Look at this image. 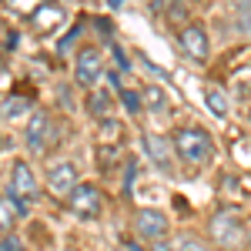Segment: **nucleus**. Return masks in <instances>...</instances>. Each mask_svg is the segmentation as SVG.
Instances as JSON below:
<instances>
[{
    "label": "nucleus",
    "instance_id": "nucleus-1",
    "mask_svg": "<svg viewBox=\"0 0 251 251\" xmlns=\"http://www.w3.org/2000/svg\"><path fill=\"white\" fill-rule=\"evenodd\" d=\"M171 144H174V154L181 157L184 164H191V168H204V164H211V157H214L211 134L204 127H177L171 134Z\"/></svg>",
    "mask_w": 251,
    "mask_h": 251
},
{
    "label": "nucleus",
    "instance_id": "nucleus-2",
    "mask_svg": "<svg viewBox=\"0 0 251 251\" xmlns=\"http://www.w3.org/2000/svg\"><path fill=\"white\" fill-rule=\"evenodd\" d=\"M7 198L14 201V208H17L20 218H27L30 208L37 204L40 181H37V174L30 171L27 161H14V168H10V181H7Z\"/></svg>",
    "mask_w": 251,
    "mask_h": 251
},
{
    "label": "nucleus",
    "instance_id": "nucleus-3",
    "mask_svg": "<svg viewBox=\"0 0 251 251\" xmlns=\"http://www.w3.org/2000/svg\"><path fill=\"white\" fill-rule=\"evenodd\" d=\"M208 234H211V241L218 248L231 251L238 248L248 234H245V225H241V218L231 211V208H221V211L211 214V221H208Z\"/></svg>",
    "mask_w": 251,
    "mask_h": 251
},
{
    "label": "nucleus",
    "instance_id": "nucleus-4",
    "mask_svg": "<svg viewBox=\"0 0 251 251\" xmlns=\"http://www.w3.org/2000/svg\"><path fill=\"white\" fill-rule=\"evenodd\" d=\"M57 124H54V117L47 114V111H34L30 114V127H27V148L34 151V154H47L54 144H57Z\"/></svg>",
    "mask_w": 251,
    "mask_h": 251
},
{
    "label": "nucleus",
    "instance_id": "nucleus-5",
    "mask_svg": "<svg viewBox=\"0 0 251 251\" xmlns=\"http://www.w3.org/2000/svg\"><path fill=\"white\" fill-rule=\"evenodd\" d=\"M67 211L77 214V218H84V221L100 218V211H104V194H100V188L80 181L77 188H74V194L67 198Z\"/></svg>",
    "mask_w": 251,
    "mask_h": 251
},
{
    "label": "nucleus",
    "instance_id": "nucleus-6",
    "mask_svg": "<svg viewBox=\"0 0 251 251\" xmlns=\"http://www.w3.org/2000/svg\"><path fill=\"white\" fill-rule=\"evenodd\" d=\"M134 234L141 241H161L164 234H168V214L157 211V208H141L134 214Z\"/></svg>",
    "mask_w": 251,
    "mask_h": 251
},
{
    "label": "nucleus",
    "instance_id": "nucleus-7",
    "mask_svg": "<svg viewBox=\"0 0 251 251\" xmlns=\"http://www.w3.org/2000/svg\"><path fill=\"white\" fill-rule=\"evenodd\" d=\"M104 77V57H100V50L97 47H84L74 60V80H77L80 87H94L97 80Z\"/></svg>",
    "mask_w": 251,
    "mask_h": 251
},
{
    "label": "nucleus",
    "instance_id": "nucleus-8",
    "mask_svg": "<svg viewBox=\"0 0 251 251\" xmlns=\"http://www.w3.org/2000/svg\"><path fill=\"white\" fill-rule=\"evenodd\" d=\"M77 184H80V177H77V168L71 161H54L47 168V188L57 194V198H71Z\"/></svg>",
    "mask_w": 251,
    "mask_h": 251
},
{
    "label": "nucleus",
    "instance_id": "nucleus-9",
    "mask_svg": "<svg viewBox=\"0 0 251 251\" xmlns=\"http://www.w3.org/2000/svg\"><path fill=\"white\" fill-rule=\"evenodd\" d=\"M177 44L184 47V54H188L191 60H208V54H211L208 30H204V27H198V24L184 27V30H181V37H177Z\"/></svg>",
    "mask_w": 251,
    "mask_h": 251
},
{
    "label": "nucleus",
    "instance_id": "nucleus-10",
    "mask_svg": "<svg viewBox=\"0 0 251 251\" xmlns=\"http://www.w3.org/2000/svg\"><path fill=\"white\" fill-rule=\"evenodd\" d=\"M171 137H157V134H144V154L161 174H171Z\"/></svg>",
    "mask_w": 251,
    "mask_h": 251
},
{
    "label": "nucleus",
    "instance_id": "nucleus-11",
    "mask_svg": "<svg viewBox=\"0 0 251 251\" xmlns=\"http://www.w3.org/2000/svg\"><path fill=\"white\" fill-rule=\"evenodd\" d=\"M64 20H67V14L60 10L57 3H44L37 14H34V30L37 34H50V30H57Z\"/></svg>",
    "mask_w": 251,
    "mask_h": 251
},
{
    "label": "nucleus",
    "instance_id": "nucleus-12",
    "mask_svg": "<svg viewBox=\"0 0 251 251\" xmlns=\"http://www.w3.org/2000/svg\"><path fill=\"white\" fill-rule=\"evenodd\" d=\"M24 111H30V97L7 94L3 100H0V117H3V121H14V117H20Z\"/></svg>",
    "mask_w": 251,
    "mask_h": 251
},
{
    "label": "nucleus",
    "instance_id": "nucleus-13",
    "mask_svg": "<svg viewBox=\"0 0 251 251\" xmlns=\"http://www.w3.org/2000/svg\"><path fill=\"white\" fill-rule=\"evenodd\" d=\"M141 100H144V107H148L151 114H164V111H168V94H164L161 87H154V84H148V87L141 91Z\"/></svg>",
    "mask_w": 251,
    "mask_h": 251
},
{
    "label": "nucleus",
    "instance_id": "nucleus-14",
    "mask_svg": "<svg viewBox=\"0 0 251 251\" xmlns=\"http://www.w3.org/2000/svg\"><path fill=\"white\" fill-rule=\"evenodd\" d=\"M204 97H208V107H211L214 117H228V94L218 84H208L204 87Z\"/></svg>",
    "mask_w": 251,
    "mask_h": 251
},
{
    "label": "nucleus",
    "instance_id": "nucleus-15",
    "mask_svg": "<svg viewBox=\"0 0 251 251\" xmlns=\"http://www.w3.org/2000/svg\"><path fill=\"white\" fill-rule=\"evenodd\" d=\"M17 208H14V201L7 198V194H0V231L3 234H10L14 231V225H17Z\"/></svg>",
    "mask_w": 251,
    "mask_h": 251
},
{
    "label": "nucleus",
    "instance_id": "nucleus-16",
    "mask_svg": "<svg viewBox=\"0 0 251 251\" xmlns=\"http://www.w3.org/2000/svg\"><path fill=\"white\" fill-rule=\"evenodd\" d=\"M174 248H177V251H211V245H208L204 238H198V234L184 231V234L174 238Z\"/></svg>",
    "mask_w": 251,
    "mask_h": 251
},
{
    "label": "nucleus",
    "instance_id": "nucleus-17",
    "mask_svg": "<svg viewBox=\"0 0 251 251\" xmlns=\"http://www.w3.org/2000/svg\"><path fill=\"white\" fill-rule=\"evenodd\" d=\"M121 100H124V107H127L131 114L141 111V94H134V91H124V87H121Z\"/></svg>",
    "mask_w": 251,
    "mask_h": 251
},
{
    "label": "nucleus",
    "instance_id": "nucleus-18",
    "mask_svg": "<svg viewBox=\"0 0 251 251\" xmlns=\"http://www.w3.org/2000/svg\"><path fill=\"white\" fill-rule=\"evenodd\" d=\"M0 251H24V241L10 231V234H3V238H0Z\"/></svg>",
    "mask_w": 251,
    "mask_h": 251
},
{
    "label": "nucleus",
    "instance_id": "nucleus-19",
    "mask_svg": "<svg viewBox=\"0 0 251 251\" xmlns=\"http://www.w3.org/2000/svg\"><path fill=\"white\" fill-rule=\"evenodd\" d=\"M238 34L251 40V10H248V14H241V17H238Z\"/></svg>",
    "mask_w": 251,
    "mask_h": 251
},
{
    "label": "nucleus",
    "instance_id": "nucleus-20",
    "mask_svg": "<svg viewBox=\"0 0 251 251\" xmlns=\"http://www.w3.org/2000/svg\"><path fill=\"white\" fill-rule=\"evenodd\" d=\"M94 114H107V94H94Z\"/></svg>",
    "mask_w": 251,
    "mask_h": 251
},
{
    "label": "nucleus",
    "instance_id": "nucleus-21",
    "mask_svg": "<svg viewBox=\"0 0 251 251\" xmlns=\"http://www.w3.org/2000/svg\"><path fill=\"white\" fill-rule=\"evenodd\" d=\"M151 251H177V248H174L168 238H161V241H154V248H151Z\"/></svg>",
    "mask_w": 251,
    "mask_h": 251
},
{
    "label": "nucleus",
    "instance_id": "nucleus-22",
    "mask_svg": "<svg viewBox=\"0 0 251 251\" xmlns=\"http://www.w3.org/2000/svg\"><path fill=\"white\" fill-rule=\"evenodd\" d=\"M124 251H144V248H141L137 241H124Z\"/></svg>",
    "mask_w": 251,
    "mask_h": 251
},
{
    "label": "nucleus",
    "instance_id": "nucleus-23",
    "mask_svg": "<svg viewBox=\"0 0 251 251\" xmlns=\"http://www.w3.org/2000/svg\"><path fill=\"white\" fill-rule=\"evenodd\" d=\"M121 3H124V0H107V7H121Z\"/></svg>",
    "mask_w": 251,
    "mask_h": 251
},
{
    "label": "nucleus",
    "instance_id": "nucleus-24",
    "mask_svg": "<svg viewBox=\"0 0 251 251\" xmlns=\"http://www.w3.org/2000/svg\"><path fill=\"white\" fill-rule=\"evenodd\" d=\"M248 241H251V234H248Z\"/></svg>",
    "mask_w": 251,
    "mask_h": 251
}]
</instances>
